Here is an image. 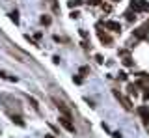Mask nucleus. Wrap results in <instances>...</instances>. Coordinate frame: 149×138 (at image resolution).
I'll return each mask as SVG.
<instances>
[{
  "label": "nucleus",
  "instance_id": "nucleus-4",
  "mask_svg": "<svg viewBox=\"0 0 149 138\" xmlns=\"http://www.w3.org/2000/svg\"><path fill=\"white\" fill-rule=\"evenodd\" d=\"M97 36H99V39L102 41V43H106V45H112V38L106 32H102V30H97Z\"/></svg>",
  "mask_w": 149,
  "mask_h": 138
},
{
  "label": "nucleus",
  "instance_id": "nucleus-9",
  "mask_svg": "<svg viewBox=\"0 0 149 138\" xmlns=\"http://www.w3.org/2000/svg\"><path fill=\"white\" fill-rule=\"evenodd\" d=\"M11 121H13V123H17V125H21V127L24 125V121H22V119L19 118V116H11Z\"/></svg>",
  "mask_w": 149,
  "mask_h": 138
},
{
  "label": "nucleus",
  "instance_id": "nucleus-7",
  "mask_svg": "<svg viewBox=\"0 0 149 138\" xmlns=\"http://www.w3.org/2000/svg\"><path fill=\"white\" fill-rule=\"evenodd\" d=\"M146 26H143V28H136L134 30V36H136V38H146Z\"/></svg>",
  "mask_w": 149,
  "mask_h": 138
},
{
  "label": "nucleus",
  "instance_id": "nucleus-8",
  "mask_svg": "<svg viewBox=\"0 0 149 138\" xmlns=\"http://www.w3.org/2000/svg\"><path fill=\"white\" fill-rule=\"evenodd\" d=\"M9 19H11L15 24H19V13L17 11H13V13H9Z\"/></svg>",
  "mask_w": 149,
  "mask_h": 138
},
{
  "label": "nucleus",
  "instance_id": "nucleus-19",
  "mask_svg": "<svg viewBox=\"0 0 149 138\" xmlns=\"http://www.w3.org/2000/svg\"><path fill=\"white\" fill-rule=\"evenodd\" d=\"M112 2H119V0H112Z\"/></svg>",
  "mask_w": 149,
  "mask_h": 138
},
{
  "label": "nucleus",
  "instance_id": "nucleus-18",
  "mask_svg": "<svg viewBox=\"0 0 149 138\" xmlns=\"http://www.w3.org/2000/svg\"><path fill=\"white\" fill-rule=\"evenodd\" d=\"M45 138H54V136H52V135H47V136H45Z\"/></svg>",
  "mask_w": 149,
  "mask_h": 138
},
{
  "label": "nucleus",
  "instance_id": "nucleus-17",
  "mask_svg": "<svg viewBox=\"0 0 149 138\" xmlns=\"http://www.w3.org/2000/svg\"><path fill=\"white\" fill-rule=\"evenodd\" d=\"M112 136H114V138H121V132H112Z\"/></svg>",
  "mask_w": 149,
  "mask_h": 138
},
{
  "label": "nucleus",
  "instance_id": "nucleus-5",
  "mask_svg": "<svg viewBox=\"0 0 149 138\" xmlns=\"http://www.w3.org/2000/svg\"><path fill=\"white\" fill-rule=\"evenodd\" d=\"M138 114H140V116H142V119H143V121H149V107H140L138 108Z\"/></svg>",
  "mask_w": 149,
  "mask_h": 138
},
{
  "label": "nucleus",
  "instance_id": "nucleus-14",
  "mask_svg": "<svg viewBox=\"0 0 149 138\" xmlns=\"http://www.w3.org/2000/svg\"><path fill=\"white\" fill-rule=\"evenodd\" d=\"M119 79L121 80H127V73H119Z\"/></svg>",
  "mask_w": 149,
  "mask_h": 138
},
{
  "label": "nucleus",
  "instance_id": "nucleus-11",
  "mask_svg": "<svg viewBox=\"0 0 149 138\" xmlns=\"http://www.w3.org/2000/svg\"><path fill=\"white\" fill-rule=\"evenodd\" d=\"M78 4H80V0H74V2L71 0V2H69V6H71V8H74V6H78Z\"/></svg>",
  "mask_w": 149,
  "mask_h": 138
},
{
  "label": "nucleus",
  "instance_id": "nucleus-1",
  "mask_svg": "<svg viewBox=\"0 0 149 138\" xmlns=\"http://www.w3.org/2000/svg\"><path fill=\"white\" fill-rule=\"evenodd\" d=\"M130 8L134 11H146V10H149V0H132Z\"/></svg>",
  "mask_w": 149,
  "mask_h": 138
},
{
  "label": "nucleus",
  "instance_id": "nucleus-6",
  "mask_svg": "<svg viewBox=\"0 0 149 138\" xmlns=\"http://www.w3.org/2000/svg\"><path fill=\"white\" fill-rule=\"evenodd\" d=\"M116 97H118V99L121 101V103H123V107H125V108H127V110H130V108H132V107H130V101H129V99H125V97H123V95H121V93H119V91H116Z\"/></svg>",
  "mask_w": 149,
  "mask_h": 138
},
{
  "label": "nucleus",
  "instance_id": "nucleus-16",
  "mask_svg": "<svg viewBox=\"0 0 149 138\" xmlns=\"http://www.w3.org/2000/svg\"><path fill=\"white\" fill-rule=\"evenodd\" d=\"M90 4H93V6H97V4H101V0H88Z\"/></svg>",
  "mask_w": 149,
  "mask_h": 138
},
{
  "label": "nucleus",
  "instance_id": "nucleus-13",
  "mask_svg": "<svg viewBox=\"0 0 149 138\" xmlns=\"http://www.w3.org/2000/svg\"><path fill=\"white\" fill-rule=\"evenodd\" d=\"M123 63H125V66H132V62H130V58H125V60H123Z\"/></svg>",
  "mask_w": 149,
  "mask_h": 138
},
{
  "label": "nucleus",
  "instance_id": "nucleus-12",
  "mask_svg": "<svg viewBox=\"0 0 149 138\" xmlns=\"http://www.w3.org/2000/svg\"><path fill=\"white\" fill-rule=\"evenodd\" d=\"M129 91H130V93H136V86L130 84V86H129Z\"/></svg>",
  "mask_w": 149,
  "mask_h": 138
},
{
  "label": "nucleus",
  "instance_id": "nucleus-10",
  "mask_svg": "<svg viewBox=\"0 0 149 138\" xmlns=\"http://www.w3.org/2000/svg\"><path fill=\"white\" fill-rule=\"evenodd\" d=\"M41 24H50V17L43 15V17H41Z\"/></svg>",
  "mask_w": 149,
  "mask_h": 138
},
{
  "label": "nucleus",
  "instance_id": "nucleus-3",
  "mask_svg": "<svg viewBox=\"0 0 149 138\" xmlns=\"http://www.w3.org/2000/svg\"><path fill=\"white\" fill-rule=\"evenodd\" d=\"M104 28L112 30V32H121V24L116 21H104Z\"/></svg>",
  "mask_w": 149,
  "mask_h": 138
},
{
  "label": "nucleus",
  "instance_id": "nucleus-2",
  "mask_svg": "<svg viewBox=\"0 0 149 138\" xmlns=\"http://www.w3.org/2000/svg\"><path fill=\"white\" fill-rule=\"evenodd\" d=\"M60 123H62V127L67 129L69 132H74V125L71 123V118H69V116H62V118H60Z\"/></svg>",
  "mask_w": 149,
  "mask_h": 138
},
{
  "label": "nucleus",
  "instance_id": "nucleus-15",
  "mask_svg": "<svg viewBox=\"0 0 149 138\" xmlns=\"http://www.w3.org/2000/svg\"><path fill=\"white\" fill-rule=\"evenodd\" d=\"M143 99H146V101H149V90H146V91H143Z\"/></svg>",
  "mask_w": 149,
  "mask_h": 138
}]
</instances>
